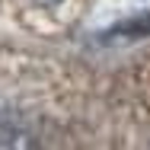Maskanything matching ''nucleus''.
Instances as JSON below:
<instances>
[{"mask_svg": "<svg viewBox=\"0 0 150 150\" xmlns=\"http://www.w3.org/2000/svg\"><path fill=\"white\" fill-rule=\"evenodd\" d=\"M0 150H38V131L23 112H0Z\"/></svg>", "mask_w": 150, "mask_h": 150, "instance_id": "f257e3e1", "label": "nucleus"}, {"mask_svg": "<svg viewBox=\"0 0 150 150\" xmlns=\"http://www.w3.org/2000/svg\"><path fill=\"white\" fill-rule=\"evenodd\" d=\"M35 3H42V6H54V3H61V0H35Z\"/></svg>", "mask_w": 150, "mask_h": 150, "instance_id": "f03ea898", "label": "nucleus"}]
</instances>
